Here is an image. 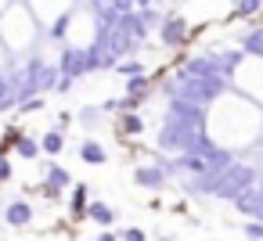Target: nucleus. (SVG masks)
I'll use <instances>...</instances> for the list:
<instances>
[{
    "label": "nucleus",
    "instance_id": "nucleus-5",
    "mask_svg": "<svg viewBox=\"0 0 263 241\" xmlns=\"http://www.w3.org/2000/svg\"><path fill=\"white\" fill-rule=\"evenodd\" d=\"M184 33H187L184 18H166V26H162V44L177 47V44H184Z\"/></svg>",
    "mask_w": 263,
    "mask_h": 241
},
{
    "label": "nucleus",
    "instance_id": "nucleus-4",
    "mask_svg": "<svg viewBox=\"0 0 263 241\" xmlns=\"http://www.w3.org/2000/svg\"><path fill=\"white\" fill-rule=\"evenodd\" d=\"M4 219H8L11 227H26V223L33 219V209H29V202H11V205L4 209Z\"/></svg>",
    "mask_w": 263,
    "mask_h": 241
},
{
    "label": "nucleus",
    "instance_id": "nucleus-10",
    "mask_svg": "<svg viewBox=\"0 0 263 241\" xmlns=\"http://www.w3.org/2000/svg\"><path fill=\"white\" fill-rule=\"evenodd\" d=\"M72 212H76V216H83V212H87V187H83V184H76V187H72Z\"/></svg>",
    "mask_w": 263,
    "mask_h": 241
},
{
    "label": "nucleus",
    "instance_id": "nucleus-15",
    "mask_svg": "<svg viewBox=\"0 0 263 241\" xmlns=\"http://www.w3.org/2000/svg\"><path fill=\"white\" fill-rule=\"evenodd\" d=\"M116 72H119V76H130V79H134V76H144V72H141V62H123V65H116Z\"/></svg>",
    "mask_w": 263,
    "mask_h": 241
},
{
    "label": "nucleus",
    "instance_id": "nucleus-11",
    "mask_svg": "<svg viewBox=\"0 0 263 241\" xmlns=\"http://www.w3.org/2000/svg\"><path fill=\"white\" fill-rule=\"evenodd\" d=\"M245 51H249V54H256V58H263V29L245 36Z\"/></svg>",
    "mask_w": 263,
    "mask_h": 241
},
{
    "label": "nucleus",
    "instance_id": "nucleus-20",
    "mask_svg": "<svg viewBox=\"0 0 263 241\" xmlns=\"http://www.w3.org/2000/svg\"><path fill=\"white\" fill-rule=\"evenodd\" d=\"M98 241H119V237H116V234H112V230H105V234H101V237H98Z\"/></svg>",
    "mask_w": 263,
    "mask_h": 241
},
{
    "label": "nucleus",
    "instance_id": "nucleus-3",
    "mask_svg": "<svg viewBox=\"0 0 263 241\" xmlns=\"http://www.w3.org/2000/svg\"><path fill=\"white\" fill-rule=\"evenodd\" d=\"M137 184L141 187H159V184H166V169L162 166H137Z\"/></svg>",
    "mask_w": 263,
    "mask_h": 241
},
{
    "label": "nucleus",
    "instance_id": "nucleus-1",
    "mask_svg": "<svg viewBox=\"0 0 263 241\" xmlns=\"http://www.w3.org/2000/svg\"><path fill=\"white\" fill-rule=\"evenodd\" d=\"M256 180H259V173H256L252 166H238V162H231V166L216 176L213 194H220V198H238V194H241V191H249Z\"/></svg>",
    "mask_w": 263,
    "mask_h": 241
},
{
    "label": "nucleus",
    "instance_id": "nucleus-9",
    "mask_svg": "<svg viewBox=\"0 0 263 241\" xmlns=\"http://www.w3.org/2000/svg\"><path fill=\"white\" fill-rule=\"evenodd\" d=\"M62 144H65V140H62V133H58V130H51V133H44V140H40V151H47V155H58V151H62Z\"/></svg>",
    "mask_w": 263,
    "mask_h": 241
},
{
    "label": "nucleus",
    "instance_id": "nucleus-2",
    "mask_svg": "<svg viewBox=\"0 0 263 241\" xmlns=\"http://www.w3.org/2000/svg\"><path fill=\"white\" fill-rule=\"evenodd\" d=\"M234 205H238V212L263 219V184H252L249 191H241V194L234 198Z\"/></svg>",
    "mask_w": 263,
    "mask_h": 241
},
{
    "label": "nucleus",
    "instance_id": "nucleus-7",
    "mask_svg": "<svg viewBox=\"0 0 263 241\" xmlns=\"http://www.w3.org/2000/svg\"><path fill=\"white\" fill-rule=\"evenodd\" d=\"M69 184H72V180H69V173H65L62 166H51V169H47V187H44V191H47V194H54V191L69 187Z\"/></svg>",
    "mask_w": 263,
    "mask_h": 241
},
{
    "label": "nucleus",
    "instance_id": "nucleus-16",
    "mask_svg": "<svg viewBox=\"0 0 263 241\" xmlns=\"http://www.w3.org/2000/svg\"><path fill=\"white\" fill-rule=\"evenodd\" d=\"M119 126H123V133H141V126H144V123H141L137 115H123V123H119Z\"/></svg>",
    "mask_w": 263,
    "mask_h": 241
},
{
    "label": "nucleus",
    "instance_id": "nucleus-14",
    "mask_svg": "<svg viewBox=\"0 0 263 241\" xmlns=\"http://www.w3.org/2000/svg\"><path fill=\"white\" fill-rule=\"evenodd\" d=\"M256 11H259V0H238L234 18H241V15H256Z\"/></svg>",
    "mask_w": 263,
    "mask_h": 241
},
{
    "label": "nucleus",
    "instance_id": "nucleus-19",
    "mask_svg": "<svg viewBox=\"0 0 263 241\" xmlns=\"http://www.w3.org/2000/svg\"><path fill=\"white\" fill-rule=\"evenodd\" d=\"M0 180H11V162L0 155Z\"/></svg>",
    "mask_w": 263,
    "mask_h": 241
},
{
    "label": "nucleus",
    "instance_id": "nucleus-17",
    "mask_svg": "<svg viewBox=\"0 0 263 241\" xmlns=\"http://www.w3.org/2000/svg\"><path fill=\"white\" fill-rule=\"evenodd\" d=\"M245 234H249V237H256V241H259V237H263V223H249V227H245Z\"/></svg>",
    "mask_w": 263,
    "mask_h": 241
},
{
    "label": "nucleus",
    "instance_id": "nucleus-13",
    "mask_svg": "<svg viewBox=\"0 0 263 241\" xmlns=\"http://www.w3.org/2000/svg\"><path fill=\"white\" fill-rule=\"evenodd\" d=\"M18 155H22V158H36V155H40V144L29 140V137H22V140H18Z\"/></svg>",
    "mask_w": 263,
    "mask_h": 241
},
{
    "label": "nucleus",
    "instance_id": "nucleus-6",
    "mask_svg": "<svg viewBox=\"0 0 263 241\" xmlns=\"http://www.w3.org/2000/svg\"><path fill=\"white\" fill-rule=\"evenodd\" d=\"M80 158H83V162H90V166H101L108 155H105V148H101L98 140H83V144H80Z\"/></svg>",
    "mask_w": 263,
    "mask_h": 241
},
{
    "label": "nucleus",
    "instance_id": "nucleus-18",
    "mask_svg": "<svg viewBox=\"0 0 263 241\" xmlns=\"http://www.w3.org/2000/svg\"><path fill=\"white\" fill-rule=\"evenodd\" d=\"M123 241H144V230H137V227H130V230L123 234Z\"/></svg>",
    "mask_w": 263,
    "mask_h": 241
},
{
    "label": "nucleus",
    "instance_id": "nucleus-8",
    "mask_svg": "<svg viewBox=\"0 0 263 241\" xmlns=\"http://www.w3.org/2000/svg\"><path fill=\"white\" fill-rule=\"evenodd\" d=\"M87 216H90V219H98L101 227L116 223V209H108L105 202H94V205H87Z\"/></svg>",
    "mask_w": 263,
    "mask_h": 241
},
{
    "label": "nucleus",
    "instance_id": "nucleus-12",
    "mask_svg": "<svg viewBox=\"0 0 263 241\" xmlns=\"http://www.w3.org/2000/svg\"><path fill=\"white\" fill-rule=\"evenodd\" d=\"M144 87H148V79H144V76H134V79H126V94H130V97H137V101L144 97Z\"/></svg>",
    "mask_w": 263,
    "mask_h": 241
}]
</instances>
